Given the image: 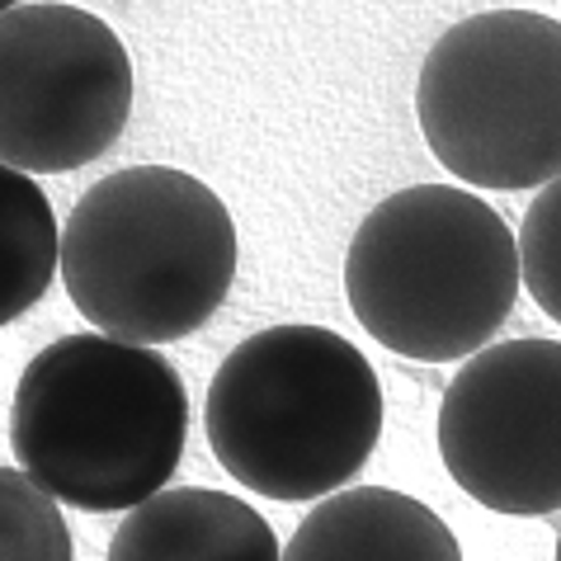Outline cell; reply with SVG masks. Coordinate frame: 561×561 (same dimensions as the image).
Instances as JSON below:
<instances>
[{"label": "cell", "instance_id": "obj_1", "mask_svg": "<svg viewBox=\"0 0 561 561\" xmlns=\"http://www.w3.org/2000/svg\"><path fill=\"white\" fill-rule=\"evenodd\" d=\"M190 397L151 345L81 331L28 358L10 401L20 472L57 505L114 514L165 491L184 458Z\"/></svg>", "mask_w": 561, "mask_h": 561}, {"label": "cell", "instance_id": "obj_2", "mask_svg": "<svg viewBox=\"0 0 561 561\" xmlns=\"http://www.w3.org/2000/svg\"><path fill=\"white\" fill-rule=\"evenodd\" d=\"M57 264L67 298L100 335L156 350L222 311L237 284V222L204 180L128 165L76 198Z\"/></svg>", "mask_w": 561, "mask_h": 561}, {"label": "cell", "instance_id": "obj_3", "mask_svg": "<svg viewBox=\"0 0 561 561\" xmlns=\"http://www.w3.org/2000/svg\"><path fill=\"white\" fill-rule=\"evenodd\" d=\"M208 448L270 501H321L364 472L382 439V382L325 325H270L208 382Z\"/></svg>", "mask_w": 561, "mask_h": 561}, {"label": "cell", "instance_id": "obj_4", "mask_svg": "<svg viewBox=\"0 0 561 561\" xmlns=\"http://www.w3.org/2000/svg\"><path fill=\"white\" fill-rule=\"evenodd\" d=\"M519 245L472 190L411 184L358 222L345 298L364 331L415 364L486 350L519 298Z\"/></svg>", "mask_w": 561, "mask_h": 561}, {"label": "cell", "instance_id": "obj_5", "mask_svg": "<svg viewBox=\"0 0 561 561\" xmlns=\"http://www.w3.org/2000/svg\"><path fill=\"white\" fill-rule=\"evenodd\" d=\"M415 118L434 161L477 190L561 175V24L486 10L444 28L420 61Z\"/></svg>", "mask_w": 561, "mask_h": 561}, {"label": "cell", "instance_id": "obj_6", "mask_svg": "<svg viewBox=\"0 0 561 561\" xmlns=\"http://www.w3.org/2000/svg\"><path fill=\"white\" fill-rule=\"evenodd\" d=\"M133 95V57L100 14L53 0L0 14V165L67 175L100 161Z\"/></svg>", "mask_w": 561, "mask_h": 561}, {"label": "cell", "instance_id": "obj_7", "mask_svg": "<svg viewBox=\"0 0 561 561\" xmlns=\"http://www.w3.org/2000/svg\"><path fill=\"white\" fill-rule=\"evenodd\" d=\"M439 458L481 510H561V345L505 340L467 354L439 401Z\"/></svg>", "mask_w": 561, "mask_h": 561}, {"label": "cell", "instance_id": "obj_8", "mask_svg": "<svg viewBox=\"0 0 561 561\" xmlns=\"http://www.w3.org/2000/svg\"><path fill=\"white\" fill-rule=\"evenodd\" d=\"M104 561H284V548L241 495L175 486L123 514Z\"/></svg>", "mask_w": 561, "mask_h": 561}, {"label": "cell", "instance_id": "obj_9", "mask_svg": "<svg viewBox=\"0 0 561 561\" xmlns=\"http://www.w3.org/2000/svg\"><path fill=\"white\" fill-rule=\"evenodd\" d=\"M284 561H462V548L425 501L392 486H354L307 510Z\"/></svg>", "mask_w": 561, "mask_h": 561}, {"label": "cell", "instance_id": "obj_10", "mask_svg": "<svg viewBox=\"0 0 561 561\" xmlns=\"http://www.w3.org/2000/svg\"><path fill=\"white\" fill-rule=\"evenodd\" d=\"M61 231L48 194L24 170L0 165V325L43 302L57 274Z\"/></svg>", "mask_w": 561, "mask_h": 561}, {"label": "cell", "instance_id": "obj_11", "mask_svg": "<svg viewBox=\"0 0 561 561\" xmlns=\"http://www.w3.org/2000/svg\"><path fill=\"white\" fill-rule=\"evenodd\" d=\"M0 561H76L61 505L20 467H0Z\"/></svg>", "mask_w": 561, "mask_h": 561}, {"label": "cell", "instance_id": "obj_12", "mask_svg": "<svg viewBox=\"0 0 561 561\" xmlns=\"http://www.w3.org/2000/svg\"><path fill=\"white\" fill-rule=\"evenodd\" d=\"M519 284L561 325V175L538 190L519 227Z\"/></svg>", "mask_w": 561, "mask_h": 561}, {"label": "cell", "instance_id": "obj_13", "mask_svg": "<svg viewBox=\"0 0 561 561\" xmlns=\"http://www.w3.org/2000/svg\"><path fill=\"white\" fill-rule=\"evenodd\" d=\"M14 5H20V0H0V14H5V10H14Z\"/></svg>", "mask_w": 561, "mask_h": 561}, {"label": "cell", "instance_id": "obj_14", "mask_svg": "<svg viewBox=\"0 0 561 561\" xmlns=\"http://www.w3.org/2000/svg\"><path fill=\"white\" fill-rule=\"evenodd\" d=\"M552 561H561V538H557V557H552Z\"/></svg>", "mask_w": 561, "mask_h": 561}]
</instances>
